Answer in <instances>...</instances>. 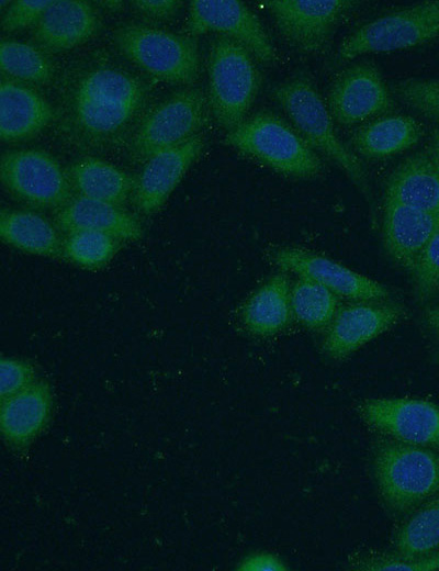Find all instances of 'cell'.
<instances>
[{"mask_svg": "<svg viewBox=\"0 0 439 571\" xmlns=\"http://www.w3.org/2000/svg\"><path fill=\"white\" fill-rule=\"evenodd\" d=\"M438 38L439 0L423 1L358 27L340 44L338 58L348 60L370 53L406 49Z\"/></svg>", "mask_w": 439, "mask_h": 571, "instance_id": "52a82bcc", "label": "cell"}, {"mask_svg": "<svg viewBox=\"0 0 439 571\" xmlns=\"http://www.w3.org/2000/svg\"><path fill=\"white\" fill-rule=\"evenodd\" d=\"M54 109L38 92L2 77L0 85V136L5 142L29 139L54 120Z\"/></svg>", "mask_w": 439, "mask_h": 571, "instance_id": "ffe728a7", "label": "cell"}, {"mask_svg": "<svg viewBox=\"0 0 439 571\" xmlns=\"http://www.w3.org/2000/svg\"><path fill=\"white\" fill-rule=\"evenodd\" d=\"M384 201L439 216V167L428 147L408 156L392 171L386 180Z\"/></svg>", "mask_w": 439, "mask_h": 571, "instance_id": "44dd1931", "label": "cell"}, {"mask_svg": "<svg viewBox=\"0 0 439 571\" xmlns=\"http://www.w3.org/2000/svg\"><path fill=\"white\" fill-rule=\"evenodd\" d=\"M292 280L280 271L269 277L246 300L240 311L245 329L256 337H272L293 321L291 306Z\"/></svg>", "mask_w": 439, "mask_h": 571, "instance_id": "603a6c76", "label": "cell"}, {"mask_svg": "<svg viewBox=\"0 0 439 571\" xmlns=\"http://www.w3.org/2000/svg\"><path fill=\"white\" fill-rule=\"evenodd\" d=\"M393 107L380 71L371 63H358L344 70L328 94L331 117L342 125H353L381 115Z\"/></svg>", "mask_w": 439, "mask_h": 571, "instance_id": "9a60e30c", "label": "cell"}, {"mask_svg": "<svg viewBox=\"0 0 439 571\" xmlns=\"http://www.w3.org/2000/svg\"><path fill=\"white\" fill-rule=\"evenodd\" d=\"M206 94L196 87L180 89L156 104L139 122L131 142L133 156L140 161L201 134L207 122Z\"/></svg>", "mask_w": 439, "mask_h": 571, "instance_id": "ba28073f", "label": "cell"}, {"mask_svg": "<svg viewBox=\"0 0 439 571\" xmlns=\"http://www.w3.org/2000/svg\"><path fill=\"white\" fill-rule=\"evenodd\" d=\"M393 552L420 559L439 550V495L405 515L393 535Z\"/></svg>", "mask_w": 439, "mask_h": 571, "instance_id": "4316f807", "label": "cell"}, {"mask_svg": "<svg viewBox=\"0 0 439 571\" xmlns=\"http://www.w3.org/2000/svg\"><path fill=\"white\" fill-rule=\"evenodd\" d=\"M225 141L238 152L272 170L299 179H312L323 171L316 152L285 121L270 112L245 119L227 132Z\"/></svg>", "mask_w": 439, "mask_h": 571, "instance_id": "3957f363", "label": "cell"}, {"mask_svg": "<svg viewBox=\"0 0 439 571\" xmlns=\"http://www.w3.org/2000/svg\"><path fill=\"white\" fill-rule=\"evenodd\" d=\"M53 406V391L44 379L1 399L0 428L4 441L15 450L27 448L48 425Z\"/></svg>", "mask_w": 439, "mask_h": 571, "instance_id": "ac0fdd59", "label": "cell"}, {"mask_svg": "<svg viewBox=\"0 0 439 571\" xmlns=\"http://www.w3.org/2000/svg\"><path fill=\"white\" fill-rule=\"evenodd\" d=\"M423 136L419 122L408 115H385L359 127L351 142L356 152L368 159H382L416 145Z\"/></svg>", "mask_w": 439, "mask_h": 571, "instance_id": "484cf974", "label": "cell"}, {"mask_svg": "<svg viewBox=\"0 0 439 571\" xmlns=\"http://www.w3.org/2000/svg\"><path fill=\"white\" fill-rule=\"evenodd\" d=\"M405 306L392 299L342 303L323 333L322 351L333 360H342L396 325Z\"/></svg>", "mask_w": 439, "mask_h": 571, "instance_id": "4fadbf2b", "label": "cell"}, {"mask_svg": "<svg viewBox=\"0 0 439 571\" xmlns=\"http://www.w3.org/2000/svg\"><path fill=\"white\" fill-rule=\"evenodd\" d=\"M55 224L65 234L78 229L97 231L121 242L138 240L144 233L139 220L123 206L77 195L56 211Z\"/></svg>", "mask_w": 439, "mask_h": 571, "instance_id": "7402d4cb", "label": "cell"}, {"mask_svg": "<svg viewBox=\"0 0 439 571\" xmlns=\"http://www.w3.org/2000/svg\"><path fill=\"white\" fill-rule=\"evenodd\" d=\"M391 93L439 126V79H403L392 85Z\"/></svg>", "mask_w": 439, "mask_h": 571, "instance_id": "4dcf8cb0", "label": "cell"}, {"mask_svg": "<svg viewBox=\"0 0 439 571\" xmlns=\"http://www.w3.org/2000/svg\"><path fill=\"white\" fill-rule=\"evenodd\" d=\"M100 20L93 7L82 0H53L33 27V38L44 49H72L92 37Z\"/></svg>", "mask_w": 439, "mask_h": 571, "instance_id": "d6986e66", "label": "cell"}, {"mask_svg": "<svg viewBox=\"0 0 439 571\" xmlns=\"http://www.w3.org/2000/svg\"><path fill=\"white\" fill-rule=\"evenodd\" d=\"M120 246V239L102 232L72 231L63 238V258L78 267L95 270L108 265Z\"/></svg>", "mask_w": 439, "mask_h": 571, "instance_id": "f546056e", "label": "cell"}, {"mask_svg": "<svg viewBox=\"0 0 439 571\" xmlns=\"http://www.w3.org/2000/svg\"><path fill=\"white\" fill-rule=\"evenodd\" d=\"M0 237L5 244L24 253L63 258L59 228L35 211L2 209Z\"/></svg>", "mask_w": 439, "mask_h": 571, "instance_id": "d4e9b609", "label": "cell"}, {"mask_svg": "<svg viewBox=\"0 0 439 571\" xmlns=\"http://www.w3.org/2000/svg\"><path fill=\"white\" fill-rule=\"evenodd\" d=\"M147 100L146 83L131 71L95 66L81 72L70 88L68 126L88 146L106 145L134 125Z\"/></svg>", "mask_w": 439, "mask_h": 571, "instance_id": "6da1fadb", "label": "cell"}, {"mask_svg": "<svg viewBox=\"0 0 439 571\" xmlns=\"http://www.w3.org/2000/svg\"><path fill=\"white\" fill-rule=\"evenodd\" d=\"M352 566L363 571H439V550L420 559H407L395 552L369 555L359 558Z\"/></svg>", "mask_w": 439, "mask_h": 571, "instance_id": "d6a6232c", "label": "cell"}, {"mask_svg": "<svg viewBox=\"0 0 439 571\" xmlns=\"http://www.w3.org/2000/svg\"><path fill=\"white\" fill-rule=\"evenodd\" d=\"M344 300L318 282L296 277L291 286V306L293 320L304 328L324 333Z\"/></svg>", "mask_w": 439, "mask_h": 571, "instance_id": "83f0119b", "label": "cell"}, {"mask_svg": "<svg viewBox=\"0 0 439 571\" xmlns=\"http://www.w3.org/2000/svg\"><path fill=\"white\" fill-rule=\"evenodd\" d=\"M269 258L281 271L312 279L344 301L391 299V291L383 283L319 253L295 246H277L269 250Z\"/></svg>", "mask_w": 439, "mask_h": 571, "instance_id": "7c38bea8", "label": "cell"}, {"mask_svg": "<svg viewBox=\"0 0 439 571\" xmlns=\"http://www.w3.org/2000/svg\"><path fill=\"white\" fill-rule=\"evenodd\" d=\"M237 569L243 571H286L289 567L279 556L258 551L243 558L237 564Z\"/></svg>", "mask_w": 439, "mask_h": 571, "instance_id": "d590c367", "label": "cell"}, {"mask_svg": "<svg viewBox=\"0 0 439 571\" xmlns=\"http://www.w3.org/2000/svg\"><path fill=\"white\" fill-rule=\"evenodd\" d=\"M410 273L416 301L439 299V223Z\"/></svg>", "mask_w": 439, "mask_h": 571, "instance_id": "1f68e13d", "label": "cell"}, {"mask_svg": "<svg viewBox=\"0 0 439 571\" xmlns=\"http://www.w3.org/2000/svg\"><path fill=\"white\" fill-rule=\"evenodd\" d=\"M53 0H18L11 2L1 19L5 32H14L35 26Z\"/></svg>", "mask_w": 439, "mask_h": 571, "instance_id": "e575fe53", "label": "cell"}, {"mask_svg": "<svg viewBox=\"0 0 439 571\" xmlns=\"http://www.w3.org/2000/svg\"><path fill=\"white\" fill-rule=\"evenodd\" d=\"M4 189L24 203L58 211L74 197L67 170L47 152L11 149L0 159Z\"/></svg>", "mask_w": 439, "mask_h": 571, "instance_id": "9c48e42d", "label": "cell"}, {"mask_svg": "<svg viewBox=\"0 0 439 571\" xmlns=\"http://www.w3.org/2000/svg\"><path fill=\"white\" fill-rule=\"evenodd\" d=\"M370 470L384 508L394 517L439 495V454L432 448L379 436L371 446Z\"/></svg>", "mask_w": 439, "mask_h": 571, "instance_id": "7a4b0ae2", "label": "cell"}, {"mask_svg": "<svg viewBox=\"0 0 439 571\" xmlns=\"http://www.w3.org/2000/svg\"><path fill=\"white\" fill-rule=\"evenodd\" d=\"M132 3L144 15L158 20L172 18L182 5L178 0H137Z\"/></svg>", "mask_w": 439, "mask_h": 571, "instance_id": "8d00e7d4", "label": "cell"}, {"mask_svg": "<svg viewBox=\"0 0 439 571\" xmlns=\"http://www.w3.org/2000/svg\"><path fill=\"white\" fill-rule=\"evenodd\" d=\"M439 223V216L402 204L384 201L382 243L389 257L412 272Z\"/></svg>", "mask_w": 439, "mask_h": 571, "instance_id": "e0dca14e", "label": "cell"}, {"mask_svg": "<svg viewBox=\"0 0 439 571\" xmlns=\"http://www.w3.org/2000/svg\"><path fill=\"white\" fill-rule=\"evenodd\" d=\"M188 30L192 35L215 33L244 45L263 64L278 60L275 47L258 16L241 1L194 0L189 5Z\"/></svg>", "mask_w": 439, "mask_h": 571, "instance_id": "5bb4252c", "label": "cell"}, {"mask_svg": "<svg viewBox=\"0 0 439 571\" xmlns=\"http://www.w3.org/2000/svg\"><path fill=\"white\" fill-rule=\"evenodd\" d=\"M424 327L439 340V303L428 306L421 317Z\"/></svg>", "mask_w": 439, "mask_h": 571, "instance_id": "74e56055", "label": "cell"}, {"mask_svg": "<svg viewBox=\"0 0 439 571\" xmlns=\"http://www.w3.org/2000/svg\"><path fill=\"white\" fill-rule=\"evenodd\" d=\"M77 197L123 206L133 200L136 178L123 169L97 157H83L67 169Z\"/></svg>", "mask_w": 439, "mask_h": 571, "instance_id": "cb8c5ba5", "label": "cell"}, {"mask_svg": "<svg viewBox=\"0 0 439 571\" xmlns=\"http://www.w3.org/2000/svg\"><path fill=\"white\" fill-rule=\"evenodd\" d=\"M270 13L281 36L296 51L319 55L350 11L351 0H266L260 2Z\"/></svg>", "mask_w": 439, "mask_h": 571, "instance_id": "30bf717a", "label": "cell"}, {"mask_svg": "<svg viewBox=\"0 0 439 571\" xmlns=\"http://www.w3.org/2000/svg\"><path fill=\"white\" fill-rule=\"evenodd\" d=\"M428 148L430 149L431 154L434 155V157L438 164V167H439V126H436L432 130L431 136H430V144H429Z\"/></svg>", "mask_w": 439, "mask_h": 571, "instance_id": "f35d334b", "label": "cell"}, {"mask_svg": "<svg viewBox=\"0 0 439 571\" xmlns=\"http://www.w3.org/2000/svg\"><path fill=\"white\" fill-rule=\"evenodd\" d=\"M272 94L311 147L336 163L369 197L370 187L361 160L338 138L329 110L309 79L290 78L278 83Z\"/></svg>", "mask_w": 439, "mask_h": 571, "instance_id": "277c9868", "label": "cell"}, {"mask_svg": "<svg viewBox=\"0 0 439 571\" xmlns=\"http://www.w3.org/2000/svg\"><path fill=\"white\" fill-rule=\"evenodd\" d=\"M205 147L203 134L162 149L144 161L136 177L133 201L138 212L156 213L168 200Z\"/></svg>", "mask_w": 439, "mask_h": 571, "instance_id": "2e32d148", "label": "cell"}, {"mask_svg": "<svg viewBox=\"0 0 439 571\" xmlns=\"http://www.w3.org/2000/svg\"><path fill=\"white\" fill-rule=\"evenodd\" d=\"M0 68L7 78L19 82L45 86L52 82L55 67L37 47L14 40L0 44Z\"/></svg>", "mask_w": 439, "mask_h": 571, "instance_id": "f1b7e54d", "label": "cell"}, {"mask_svg": "<svg viewBox=\"0 0 439 571\" xmlns=\"http://www.w3.org/2000/svg\"><path fill=\"white\" fill-rule=\"evenodd\" d=\"M254 55L240 43L216 36L207 56V101L216 122L235 128L250 110L260 87Z\"/></svg>", "mask_w": 439, "mask_h": 571, "instance_id": "5b68a950", "label": "cell"}, {"mask_svg": "<svg viewBox=\"0 0 439 571\" xmlns=\"http://www.w3.org/2000/svg\"><path fill=\"white\" fill-rule=\"evenodd\" d=\"M121 53L146 74L171 85H191L200 74L198 44L191 37L145 24L116 29Z\"/></svg>", "mask_w": 439, "mask_h": 571, "instance_id": "8992f818", "label": "cell"}, {"mask_svg": "<svg viewBox=\"0 0 439 571\" xmlns=\"http://www.w3.org/2000/svg\"><path fill=\"white\" fill-rule=\"evenodd\" d=\"M0 398L11 396L31 384L38 378L34 366L22 358L2 356L0 361Z\"/></svg>", "mask_w": 439, "mask_h": 571, "instance_id": "836d02e7", "label": "cell"}, {"mask_svg": "<svg viewBox=\"0 0 439 571\" xmlns=\"http://www.w3.org/2000/svg\"><path fill=\"white\" fill-rule=\"evenodd\" d=\"M356 410L379 436L439 448V404L417 398H374L360 402Z\"/></svg>", "mask_w": 439, "mask_h": 571, "instance_id": "8fae6325", "label": "cell"}, {"mask_svg": "<svg viewBox=\"0 0 439 571\" xmlns=\"http://www.w3.org/2000/svg\"><path fill=\"white\" fill-rule=\"evenodd\" d=\"M432 358L434 361L439 365V349L435 351Z\"/></svg>", "mask_w": 439, "mask_h": 571, "instance_id": "ab89813d", "label": "cell"}]
</instances>
